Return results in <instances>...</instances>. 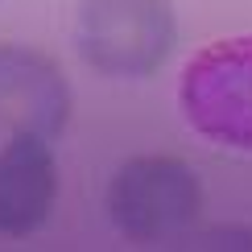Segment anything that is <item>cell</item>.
Segmentation results:
<instances>
[{"label":"cell","mask_w":252,"mask_h":252,"mask_svg":"<svg viewBox=\"0 0 252 252\" xmlns=\"http://www.w3.org/2000/svg\"><path fill=\"white\" fill-rule=\"evenodd\" d=\"M178 46L170 0H79L75 50L95 75L145 79L165 66Z\"/></svg>","instance_id":"1"},{"label":"cell","mask_w":252,"mask_h":252,"mask_svg":"<svg viewBox=\"0 0 252 252\" xmlns=\"http://www.w3.org/2000/svg\"><path fill=\"white\" fill-rule=\"evenodd\" d=\"M108 219L132 244L178 240L203 211V182L178 157H132L108 182Z\"/></svg>","instance_id":"2"},{"label":"cell","mask_w":252,"mask_h":252,"mask_svg":"<svg viewBox=\"0 0 252 252\" xmlns=\"http://www.w3.org/2000/svg\"><path fill=\"white\" fill-rule=\"evenodd\" d=\"M178 103L198 136L252 153V33L198 50L182 66Z\"/></svg>","instance_id":"3"},{"label":"cell","mask_w":252,"mask_h":252,"mask_svg":"<svg viewBox=\"0 0 252 252\" xmlns=\"http://www.w3.org/2000/svg\"><path fill=\"white\" fill-rule=\"evenodd\" d=\"M70 120V83L58 62L33 46L0 41V132L62 136Z\"/></svg>","instance_id":"4"},{"label":"cell","mask_w":252,"mask_h":252,"mask_svg":"<svg viewBox=\"0 0 252 252\" xmlns=\"http://www.w3.org/2000/svg\"><path fill=\"white\" fill-rule=\"evenodd\" d=\"M58 165L46 136H8L0 149V236H33L54 211Z\"/></svg>","instance_id":"5"},{"label":"cell","mask_w":252,"mask_h":252,"mask_svg":"<svg viewBox=\"0 0 252 252\" xmlns=\"http://www.w3.org/2000/svg\"><path fill=\"white\" fill-rule=\"evenodd\" d=\"M190 244L194 248H252V232L248 227H215L207 236H194Z\"/></svg>","instance_id":"6"}]
</instances>
